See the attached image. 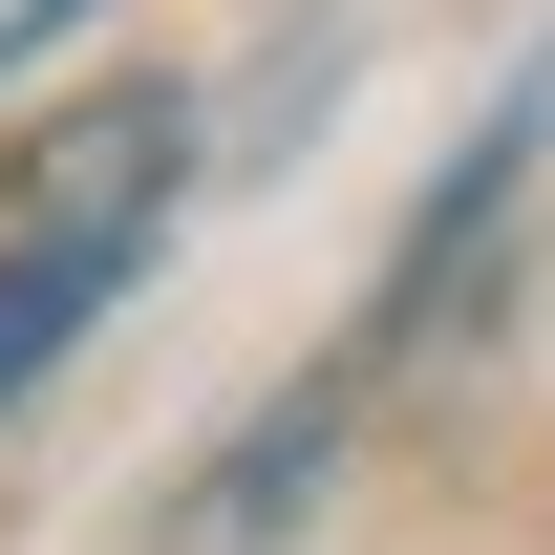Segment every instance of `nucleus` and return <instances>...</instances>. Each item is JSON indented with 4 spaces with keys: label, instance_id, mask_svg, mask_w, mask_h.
I'll use <instances>...</instances> for the list:
<instances>
[{
    "label": "nucleus",
    "instance_id": "f257e3e1",
    "mask_svg": "<svg viewBox=\"0 0 555 555\" xmlns=\"http://www.w3.org/2000/svg\"><path fill=\"white\" fill-rule=\"evenodd\" d=\"M534 150H555V65H513V86H491V129L427 171L406 257H385V299H363V343H343L363 385H385V363H427V343H470V299L513 278V214H534Z\"/></svg>",
    "mask_w": 555,
    "mask_h": 555
},
{
    "label": "nucleus",
    "instance_id": "f03ea898",
    "mask_svg": "<svg viewBox=\"0 0 555 555\" xmlns=\"http://www.w3.org/2000/svg\"><path fill=\"white\" fill-rule=\"evenodd\" d=\"M343 449H363V363H299V385H257V406H235L193 470H171L150 555H299V534H321V491H343Z\"/></svg>",
    "mask_w": 555,
    "mask_h": 555
},
{
    "label": "nucleus",
    "instance_id": "7ed1b4c3",
    "mask_svg": "<svg viewBox=\"0 0 555 555\" xmlns=\"http://www.w3.org/2000/svg\"><path fill=\"white\" fill-rule=\"evenodd\" d=\"M171 193H193V86H65V107H22V150H0V214H86V235H171Z\"/></svg>",
    "mask_w": 555,
    "mask_h": 555
},
{
    "label": "nucleus",
    "instance_id": "20e7f679",
    "mask_svg": "<svg viewBox=\"0 0 555 555\" xmlns=\"http://www.w3.org/2000/svg\"><path fill=\"white\" fill-rule=\"evenodd\" d=\"M129 278H150V235H86V214H0V427H22V385H43V363H65L86 321L129 299Z\"/></svg>",
    "mask_w": 555,
    "mask_h": 555
},
{
    "label": "nucleus",
    "instance_id": "39448f33",
    "mask_svg": "<svg viewBox=\"0 0 555 555\" xmlns=\"http://www.w3.org/2000/svg\"><path fill=\"white\" fill-rule=\"evenodd\" d=\"M65 43H86V0H0V86H22V65H65Z\"/></svg>",
    "mask_w": 555,
    "mask_h": 555
}]
</instances>
